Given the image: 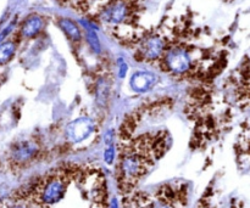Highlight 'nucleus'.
Here are the masks:
<instances>
[{
    "label": "nucleus",
    "mask_w": 250,
    "mask_h": 208,
    "mask_svg": "<svg viewBox=\"0 0 250 208\" xmlns=\"http://www.w3.org/2000/svg\"><path fill=\"white\" fill-rule=\"evenodd\" d=\"M122 172L126 179H138L146 173V158L139 153L131 152L122 158Z\"/></svg>",
    "instance_id": "1"
},
{
    "label": "nucleus",
    "mask_w": 250,
    "mask_h": 208,
    "mask_svg": "<svg viewBox=\"0 0 250 208\" xmlns=\"http://www.w3.org/2000/svg\"><path fill=\"white\" fill-rule=\"evenodd\" d=\"M34 151H36V148L33 145H31L29 143H24L16 149V157L20 160H26L33 155Z\"/></svg>",
    "instance_id": "11"
},
{
    "label": "nucleus",
    "mask_w": 250,
    "mask_h": 208,
    "mask_svg": "<svg viewBox=\"0 0 250 208\" xmlns=\"http://www.w3.org/2000/svg\"><path fill=\"white\" fill-rule=\"evenodd\" d=\"M87 40H88V43H89L90 48H92L95 53H100L99 39H98L95 32H93L92 29H88L87 31Z\"/></svg>",
    "instance_id": "12"
},
{
    "label": "nucleus",
    "mask_w": 250,
    "mask_h": 208,
    "mask_svg": "<svg viewBox=\"0 0 250 208\" xmlns=\"http://www.w3.org/2000/svg\"><path fill=\"white\" fill-rule=\"evenodd\" d=\"M110 208H119V207H117V204H116V201H115V200H112L111 206H110Z\"/></svg>",
    "instance_id": "16"
},
{
    "label": "nucleus",
    "mask_w": 250,
    "mask_h": 208,
    "mask_svg": "<svg viewBox=\"0 0 250 208\" xmlns=\"http://www.w3.org/2000/svg\"><path fill=\"white\" fill-rule=\"evenodd\" d=\"M164 51V41L159 37H151L143 44L142 54L146 60H155Z\"/></svg>",
    "instance_id": "6"
},
{
    "label": "nucleus",
    "mask_w": 250,
    "mask_h": 208,
    "mask_svg": "<svg viewBox=\"0 0 250 208\" xmlns=\"http://www.w3.org/2000/svg\"><path fill=\"white\" fill-rule=\"evenodd\" d=\"M59 26H60L61 29L65 32L66 36H67L68 38L72 39V40L76 41L81 39L80 28H78V26L73 21H71V19H61L60 21H59Z\"/></svg>",
    "instance_id": "9"
},
{
    "label": "nucleus",
    "mask_w": 250,
    "mask_h": 208,
    "mask_svg": "<svg viewBox=\"0 0 250 208\" xmlns=\"http://www.w3.org/2000/svg\"><path fill=\"white\" fill-rule=\"evenodd\" d=\"M153 208H171V207H168L167 205H164V204H159V205H155V206H154Z\"/></svg>",
    "instance_id": "15"
},
{
    "label": "nucleus",
    "mask_w": 250,
    "mask_h": 208,
    "mask_svg": "<svg viewBox=\"0 0 250 208\" xmlns=\"http://www.w3.org/2000/svg\"><path fill=\"white\" fill-rule=\"evenodd\" d=\"M166 63L173 72L183 73L192 66L190 58L185 50H172L166 56Z\"/></svg>",
    "instance_id": "4"
},
{
    "label": "nucleus",
    "mask_w": 250,
    "mask_h": 208,
    "mask_svg": "<svg viewBox=\"0 0 250 208\" xmlns=\"http://www.w3.org/2000/svg\"><path fill=\"white\" fill-rule=\"evenodd\" d=\"M42 27H43V21H42L41 17L33 15V16L28 17L22 26V34L26 38H32L39 33Z\"/></svg>",
    "instance_id": "8"
},
{
    "label": "nucleus",
    "mask_w": 250,
    "mask_h": 208,
    "mask_svg": "<svg viewBox=\"0 0 250 208\" xmlns=\"http://www.w3.org/2000/svg\"><path fill=\"white\" fill-rule=\"evenodd\" d=\"M65 183L61 179H53L45 185L43 192H42V200L45 204L51 205L58 202L65 194Z\"/></svg>",
    "instance_id": "5"
},
{
    "label": "nucleus",
    "mask_w": 250,
    "mask_h": 208,
    "mask_svg": "<svg viewBox=\"0 0 250 208\" xmlns=\"http://www.w3.org/2000/svg\"><path fill=\"white\" fill-rule=\"evenodd\" d=\"M126 70H127V66L125 63H121V67H120V77L124 78L126 76Z\"/></svg>",
    "instance_id": "14"
},
{
    "label": "nucleus",
    "mask_w": 250,
    "mask_h": 208,
    "mask_svg": "<svg viewBox=\"0 0 250 208\" xmlns=\"http://www.w3.org/2000/svg\"><path fill=\"white\" fill-rule=\"evenodd\" d=\"M15 49H16V46H15L12 41H6V43L0 44V65L10 61V58L15 54Z\"/></svg>",
    "instance_id": "10"
},
{
    "label": "nucleus",
    "mask_w": 250,
    "mask_h": 208,
    "mask_svg": "<svg viewBox=\"0 0 250 208\" xmlns=\"http://www.w3.org/2000/svg\"><path fill=\"white\" fill-rule=\"evenodd\" d=\"M155 83V77L151 73L139 72L132 77L131 85L136 92H146Z\"/></svg>",
    "instance_id": "7"
},
{
    "label": "nucleus",
    "mask_w": 250,
    "mask_h": 208,
    "mask_svg": "<svg viewBox=\"0 0 250 208\" xmlns=\"http://www.w3.org/2000/svg\"><path fill=\"white\" fill-rule=\"evenodd\" d=\"M93 131H94V123L90 119L80 118L77 121H73L67 127L66 134H67L68 139L72 140L73 143H80V141L88 138L93 133Z\"/></svg>",
    "instance_id": "3"
},
{
    "label": "nucleus",
    "mask_w": 250,
    "mask_h": 208,
    "mask_svg": "<svg viewBox=\"0 0 250 208\" xmlns=\"http://www.w3.org/2000/svg\"><path fill=\"white\" fill-rule=\"evenodd\" d=\"M15 208H23V207H15Z\"/></svg>",
    "instance_id": "17"
},
{
    "label": "nucleus",
    "mask_w": 250,
    "mask_h": 208,
    "mask_svg": "<svg viewBox=\"0 0 250 208\" xmlns=\"http://www.w3.org/2000/svg\"><path fill=\"white\" fill-rule=\"evenodd\" d=\"M131 10L127 2L116 1L109 5L103 12V21L110 24H120L128 19Z\"/></svg>",
    "instance_id": "2"
},
{
    "label": "nucleus",
    "mask_w": 250,
    "mask_h": 208,
    "mask_svg": "<svg viewBox=\"0 0 250 208\" xmlns=\"http://www.w3.org/2000/svg\"><path fill=\"white\" fill-rule=\"evenodd\" d=\"M114 156H115V152H114V149L112 148H109L106 151H105L104 153V158L105 161H106L107 163H111L112 160H114Z\"/></svg>",
    "instance_id": "13"
}]
</instances>
